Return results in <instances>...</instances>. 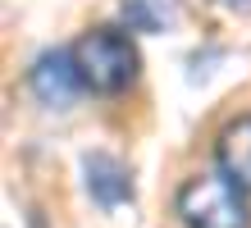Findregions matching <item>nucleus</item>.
Here are the masks:
<instances>
[{
	"label": "nucleus",
	"instance_id": "nucleus-2",
	"mask_svg": "<svg viewBox=\"0 0 251 228\" xmlns=\"http://www.w3.org/2000/svg\"><path fill=\"white\" fill-rule=\"evenodd\" d=\"M174 215L183 219V228H251L247 192L228 182L219 169L192 174L174 196Z\"/></svg>",
	"mask_w": 251,
	"mask_h": 228
},
{
	"label": "nucleus",
	"instance_id": "nucleus-3",
	"mask_svg": "<svg viewBox=\"0 0 251 228\" xmlns=\"http://www.w3.org/2000/svg\"><path fill=\"white\" fill-rule=\"evenodd\" d=\"M27 82H32V96L41 105H69L82 91V78H78V69H73V51H46L32 64Z\"/></svg>",
	"mask_w": 251,
	"mask_h": 228
},
{
	"label": "nucleus",
	"instance_id": "nucleus-1",
	"mask_svg": "<svg viewBox=\"0 0 251 228\" xmlns=\"http://www.w3.org/2000/svg\"><path fill=\"white\" fill-rule=\"evenodd\" d=\"M69 51H73V69H78L87 91L114 96L137 78V46L119 27H87Z\"/></svg>",
	"mask_w": 251,
	"mask_h": 228
},
{
	"label": "nucleus",
	"instance_id": "nucleus-6",
	"mask_svg": "<svg viewBox=\"0 0 251 228\" xmlns=\"http://www.w3.org/2000/svg\"><path fill=\"white\" fill-rule=\"evenodd\" d=\"M119 9L132 32H165L178 19V0H119Z\"/></svg>",
	"mask_w": 251,
	"mask_h": 228
},
{
	"label": "nucleus",
	"instance_id": "nucleus-7",
	"mask_svg": "<svg viewBox=\"0 0 251 228\" xmlns=\"http://www.w3.org/2000/svg\"><path fill=\"white\" fill-rule=\"evenodd\" d=\"M228 5H238V0H228Z\"/></svg>",
	"mask_w": 251,
	"mask_h": 228
},
{
	"label": "nucleus",
	"instance_id": "nucleus-5",
	"mask_svg": "<svg viewBox=\"0 0 251 228\" xmlns=\"http://www.w3.org/2000/svg\"><path fill=\"white\" fill-rule=\"evenodd\" d=\"M82 174H87V192H92L105 210L132 201V178H128V169H124L114 155H105V151L87 155V160H82Z\"/></svg>",
	"mask_w": 251,
	"mask_h": 228
},
{
	"label": "nucleus",
	"instance_id": "nucleus-4",
	"mask_svg": "<svg viewBox=\"0 0 251 228\" xmlns=\"http://www.w3.org/2000/svg\"><path fill=\"white\" fill-rule=\"evenodd\" d=\"M215 169L228 182H238L242 192H251V114L228 119L215 137Z\"/></svg>",
	"mask_w": 251,
	"mask_h": 228
}]
</instances>
